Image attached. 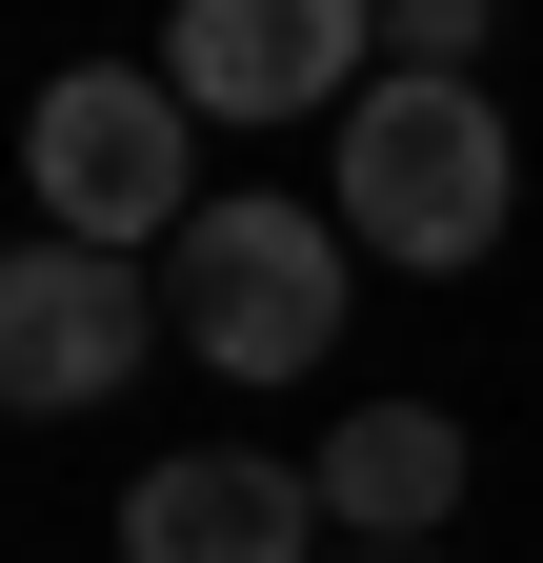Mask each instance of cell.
<instances>
[{
	"label": "cell",
	"mask_w": 543,
	"mask_h": 563,
	"mask_svg": "<svg viewBox=\"0 0 543 563\" xmlns=\"http://www.w3.org/2000/svg\"><path fill=\"white\" fill-rule=\"evenodd\" d=\"M322 222H343L363 262H402V282L503 262V222H523V141H503V101H484V81H423V60H383V81L322 121Z\"/></svg>",
	"instance_id": "cell-1"
},
{
	"label": "cell",
	"mask_w": 543,
	"mask_h": 563,
	"mask_svg": "<svg viewBox=\"0 0 543 563\" xmlns=\"http://www.w3.org/2000/svg\"><path fill=\"white\" fill-rule=\"evenodd\" d=\"M343 302H363V242L302 222V201H201V222L162 242V342L222 383H302L343 363Z\"/></svg>",
	"instance_id": "cell-2"
},
{
	"label": "cell",
	"mask_w": 543,
	"mask_h": 563,
	"mask_svg": "<svg viewBox=\"0 0 543 563\" xmlns=\"http://www.w3.org/2000/svg\"><path fill=\"white\" fill-rule=\"evenodd\" d=\"M21 201H41V242H101V262H142L201 222V121L162 60H60V81L21 101Z\"/></svg>",
	"instance_id": "cell-3"
},
{
	"label": "cell",
	"mask_w": 543,
	"mask_h": 563,
	"mask_svg": "<svg viewBox=\"0 0 543 563\" xmlns=\"http://www.w3.org/2000/svg\"><path fill=\"white\" fill-rule=\"evenodd\" d=\"M162 342V282L101 262V242H0V422H81L142 383Z\"/></svg>",
	"instance_id": "cell-4"
},
{
	"label": "cell",
	"mask_w": 543,
	"mask_h": 563,
	"mask_svg": "<svg viewBox=\"0 0 543 563\" xmlns=\"http://www.w3.org/2000/svg\"><path fill=\"white\" fill-rule=\"evenodd\" d=\"M162 81H181V121H343L383 81V21L363 0H181Z\"/></svg>",
	"instance_id": "cell-5"
},
{
	"label": "cell",
	"mask_w": 543,
	"mask_h": 563,
	"mask_svg": "<svg viewBox=\"0 0 543 563\" xmlns=\"http://www.w3.org/2000/svg\"><path fill=\"white\" fill-rule=\"evenodd\" d=\"M343 523H322V483L302 463H262V443H181L121 483V563H322Z\"/></svg>",
	"instance_id": "cell-6"
},
{
	"label": "cell",
	"mask_w": 543,
	"mask_h": 563,
	"mask_svg": "<svg viewBox=\"0 0 543 563\" xmlns=\"http://www.w3.org/2000/svg\"><path fill=\"white\" fill-rule=\"evenodd\" d=\"M322 523L343 543H443L463 523V402H363V422H322Z\"/></svg>",
	"instance_id": "cell-7"
},
{
	"label": "cell",
	"mask_w": 543,
	"mask_h": 563,
	"mask_svg": "<svg viewBox=\"0 0 543 563\" xmlns=\"http://www.w3.org/2000/svg\"><path fill=\"white\" fill-rule=\"evenodd\" d=\"M383 60H423V81H484V41H503V0H363Z\"/></svg>",
	"instance_id": "cell-8"
},
{
	"label": "cell",
	"mask_w": 543,
	"mask_h": 563,
	"mask_svg": "<svg viewBox=\"0 0 543 563\" xmlns=\"http://www.w3.org/2000/svg\"><path fill=\"white\" fill-rule=\"evenodd\" d=\"M322 563H443V543H322Z\"/></svg>",
	"instance_id": "cell-9"
}]
</instances>
